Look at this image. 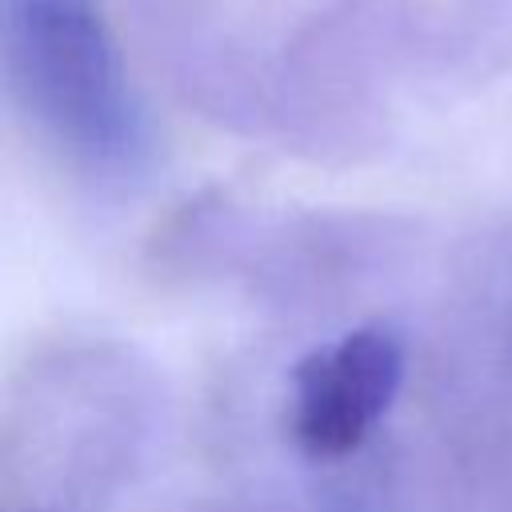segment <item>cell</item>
I'll return each instance as SVG.
<instances>
[{
  "label": "cell",
  "instance_id": "1",
  "mask_svg": "<svg viewBox=\"0 0 512 512\" xmlns=\"http://www.w3.org/2000/svg\"><path fill=\"white\" fill-rule=\"evenodd\" d=\"M4 68L68 164L100 180L140 164L144 120L100 0H4Z\"/></svg>",
  "mask_w": 512,
  "mask_h": 512
},
{
  "label": "cell",
  "instance_id": "2",
  "mask_svg": "<svg viewBox=\"0 0 512 512\" xmlns=\"http://www.w3.org/2000/svg\"><path fill=\"white\" fill-rule=\"evenodd\" d=\"M404 340L392 324H360L304 352L292 368L288 432L308 460L356 452L404 384Z\"/></svg>",
  "mask_w": 512,
  "mask_h": 512
}]
</instances>
